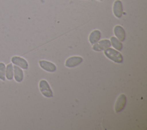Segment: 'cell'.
I'll use <instances>...</instances> for the list:
<instances>
[{"mask_svg": "<svg viewBox=\"0 0 147 130\" xmlns=\"http://www.w3.org/2000/svg\"><path fill=\"white\" fill-rule=\"evenodd\" d=\"M14 76V71H13V66L11 63H10L7 65L6 66L5 70V77L8 80H12Z\"/></svg>", "mask_w": 147, "mask_h": 130, "instance_id": "12", "label": "cell"}, {"mask_svg": "<svg viewBox=\"0 0 147 130\" xmlns=\"http://www.w3.org/2000/svg\"><path fill=\"white\" fill-rule=\"evenodd\" d=\"M98 1H102V0H98Z\"/></svg>", "mask_w": 147, "mask_h": 130, "instance_id": "15", "label": "cell"}, {"mask_svg": "<svg viewBox=\"0 0 147 130\" xmlns=\"http://www.w3.org/2000/svg\"><path fill=\"white\" fill-rule=\"evenodd\" d=\"M39 65L42 69L47 72H53L56 70V65L52 62L48 61L40 60L39 61Z\"/></svg>", "mask_w": 147, "mask_h": 130, "instance_id": "7", "label": "cell"}, {"mask_svg": "<svg viewBox=\"0 0 147 130\" xmlns=\"http://www.w3.org/2000/svg\"><path fill=\"white\" fill-rule=\"evenodd\" d=\"M110 40H111V44L115 49H117L118 50H121L122 49V48H123L122 44L116 37H111L110 38Z\"/></svg>", "mask_w": 147, "mask_h": 130, "instance_id": "13", "label": "cell"}, {"mask_svg": "<svg viewBox=\"0 0 147 130\" xmlns=\"http://www.w3.org/2000/svg\"><path fill=\"white\" fill-rule=\"evenodd\" d=\"M101 37V33L98 30L92 31L89 36V41L91 44L93 45L99 41Z\"/></svg>", "mask_w": 147, "mask_h": 130, "instance_id": "11", "label": "cell"}, {"mask_svg": "<svg viewBox=\"0 0 147 130\" xmlns=\"http://www.w3.org/2000/svg\"><path fill=\"white\" fill-rule=\"evenodd\" d=\"M39 88L41 93L47 97H52L53 93L48 82L45 80H41L39 82Z\"/></svg>", "mask_w": 147, "mask_h": 130, "instance_id": "2", "label": "cell"}, {"mask_svg": "<svg viewBox=\"0 0 147 130\" xmlns=\"http://www.w3.org/2000/svg\"><path fill=\"white\" fill-rule=\"evenodd\" d=\"M111 45V42L109 40H102L94 44L92 46V49L96 52H100L110 48Z\"/></svg>", "mask_w": 147, "mask_h": 130, "instance_id": "4", "label": "cell"}, {"mask_svg": "<svg viewBox=\"0 0 147 130\" xmlns=\"http://www.w3.org/2000/svg\"><path fill=\"white\" fill-rule=\"evenodd\" d=\"M105 55L110 60L117 63H122L123 61L122 55L117 50L109 48L104 50Z\"/></svg>", "mask_w": 147, "mask_h": 130, "instance_id": "1", "label": "cell"}, {"mask_svg": "<svg viewBox=\"0 0 147 130\" xmlns=\"http://www.w3.org/2000/svg\"><path fill=\"white\" fill-rule=\"evenodd\" d=\"M5 70H6V66L3 62H0V80L5 81L6 80L5 77Z\"/></svg>", "mask_w": 147, "mask_h": 130, "instance_id": "14", "label": "cell"}, {"mask_svg": "<svg viewBox=\"0 0 147 130\" xmlns=\"http://www.w3.org/2000/svg\"><path fill=\"white\" fill-rule=\"evenodd\" d=\"M113 13L114 15L117 18H121L123 13L122 3L121 1L117 0L113 5Z\"/></svg>", "mask_w": 147, "mask_h": 130, "instance_id": "8", "label": "cell"}, {"mask_svg": "<svg viewBox=\"0 0 147 130\" xmlns=\"http://www.w3.org/2000/svg\"><path fill=\"white\" fill-rule=\"evenodd\" d=\"M82 62V57L80 56H72L67 59L65 62V65L68 68H74L80 64Z\"/></svg>", "mask_w": 147, "mask_h": 130, "instance_id": "5", "label": "cell"}, {"mask_svg": "<svg viewBox=\"0 0 147 130\" xmlns=\"http://www.w3.org/2000/svg\"><path fill=\"white\" fill-rule=\"evenodd\" d=\"M114 33L115 36L121 41H123L125 40V31L124 29L119 25H117L114 27Z\"/></svg>", "mask_w": 147, "mask_h": 130, "instance_id": "10", "label": "cell"}, {"mask_svg": "<svg viewBox=\"0 0 147 130\" xmlns=\"http://www.w3.org/2000/svg\"><path fill=\"white\" fill-rule=\"evenodd\" d=\"M126 104V97L124 94H120L115 103V106H114V109L116 113H119L121 112L125 107Z\"/></svg>", "mask_w": 147, "mask_h": 130, "instance_id": "3", "label": "cell"}, {"mask_svg": "<svg viewBox=\"0 0 147 130\" xmlns=\"http://www.w3.org/2000/svg\"><path fill=\"white\" fill-rule=\"evenodd\" d=\"M11 61L13 64L20 67L21 69H27L28 68V62L22 57L19 56H13L11 58Z\"/></svg>", "mask_w": 147, "mask_h": 130, "instance_id": "6", "label": "cell"}, {"mask_svg": "<svg viewBox=\"0 0 147 130\" xmlns=\"http://www.w3.org/2000/svg\"><path fill=\"white\" fill-rule=\"evenodd\" d=\"M13 71H14V76L13 77L14 78V80L18 82H21L23 79H24V72L22 69L17 66V65H14L13 66Z\"/></svg>", "mask_w": 147, "mask_h": 130, "instance_id": "9", "label": "cell"}]
</instances>
